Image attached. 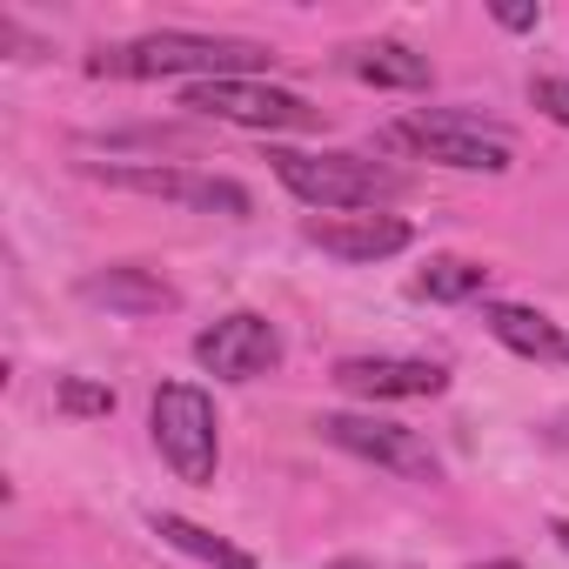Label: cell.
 <instances>
[{"mask_svg": "<svg viewBox=\"0 0 569 569\" xmlns=\"http://www.w3.org/2000/svg\"><path fill=\"white\" fill-rule=\"evenodd\" d=\"M274 54L261 41H228V34H188V28H161L141 34L128 48L94 54V74H128V81H168V74H194V81H248L254 68H268Z\"/></svg>", "mask_w": 569, "mask_h": 569, "instance_id": "6da1fadb", "label": "cell"}, {"mask_svg": "<svg viewBox=\"0 0 569 569\" xmlns=\"http://www.w3.org/2000/svg\"><path fill=\"white\" fill-rule=\"evenodd\" d=\"M274 181L289 188L296 201L322 208V214H382V201H396L409 181L369 154L329 148V154H302V148H274Z\"/></svg>", "mask_w": 569, "mask_h": 569, "instance_id": "7a4b0ae2", "label": "cell"}, {"mask_svg": "<svg viewBox=\"0 0 569 569\" xmlns=\"http://www.w3.org/2000/svg\"><path fill=\"white\" fill-rule=\"evenodd\" d=\"M382 141H389V148H409L416 161L462 168V174H509V168H516V148H509L502 128H482L476 114H449V108L402 114V121H389Z\"/></svg>", "mask_w": 569, "mask_h": 569, "instance_id": "3957f363", "label": "cell"}, {"mask_svg": "<svg viewBox=\"0 0 569 569\" xmlns=\"http://www.w3.org/2000/svg\"><path fill=\"white\" fill-rule=\"evenodd\" d=\"M148 429H154L161 462H168L181 482H214L221 422H214L208 389H194V382H161V389H154V409H148Z\"/></svg>", "mask_w": 569, "mask_h": 569, "instance_id": "277c9868", "label": "cell"}, {"mask_svg": "<svg viewBox=\"0 0 569 569\" xmlns=\"http://www.w3.org/2000/svg\"><path fill=\"white\" fill-rule=\"evenodd\" d=\"M181 108H194V114H208V121L254 128V134H302V128H322V114H316L296 88H268V81H194Z\"/></svg>", "mask_w": 569, "mask_h": 569, "instance_id": "5b68a950", "label": "cell"}, {"mask_svg": "<svg viewBox=\"0 0 569 569\" xmlns=\"http://www.w3.org/2000/svg\"><path fill=\"white\" fill-rule=\"evenodd\" d=\"M88 174H94V181H108V188H128V194H154V201H181V208H201V214H228V221H241V214L254 208V201H248V188H241V181H228V174L154 168V161H134V168L94 161Z\"/></svg>", "mask_w": 569, "mask_h": 569, "instance_id": "8992f818", "label": "cell"}, {"mask_svg": "<svg viewBox=\"0 0 569 569\" xmlns=\"http://www.w3.org/2000/svg\"><path fill=\"white\" fill-rule=\"evenodd\" d=\"M316 429H322L336 449H349V456H362V462H376V469H389V476H409V482H436V476H442L436 449H429L416 429H402V422H382V416H322Z\"/></svg>", "mask_w": 569, "mask_h": 569, "instance_id": "52a82bcc", "label": "cell"}, {"mask_svg": "<svg viewBox=\"0 0 569 569\" xmlns=\"http://www.w3.org/2000/svg\"><path fill=\"white\" fill-rule=\"evenodd\" d=\"M194 362L208 376H221V382H254V376H268L281 362V336H274L268 316L234 309V316H221V322H208L194 336Z\"/></svg>", "mask_w": 569, "mask_h": 569, "instance_id": "ba28073f", "label": "cell"}, {"mask_svg": "<svg viewBox=\"0 0 569 569\" xmlns=\"http://www.w3.org/2000/svg\"><path fill=\"white\" fill-rule=\"evenodd\" d=\"M336 382L369 402H422V396L449 389V369L422 362V356H349V362H336Z\"/></svg>", "mask_w": 569, "mask_h": 569, "instance_id": "9c48e42d", "label": "cell"}, {"mask_svg": "<svg viewBox=\"0 0 569 569\" xmlns=\"http://www.w3.org/2000/svg\"><path fill=\"white\" fill-rule=\"evenodd\" d=\"M302 234L336 261H389V254H402L416 241L402 214H316Z\"/></svg>", "mask_w": 569, "mask_h": 569, "instance_id": "30bf717a", "label": "cell"}, {"mask_svg": "<svg viewBox=\"0 0 569 569\" xmlns=\"http://www.w3.org/2000/svg\"><path fill=\"white\" fill-rule=\"evenodd\" d=\"M482 322H489V336H496L502 349H516V356H536V362H569V329H562V322H549L542 309H522V302H489V309H482Z\"/></svg>", "mask_w": 569, "mask_h": 569, "instance_id": "8fae6325", "label": "cell"}, {"mask_svg": "<svg viewBox=\"0 0 569 569\" xmlns=\"http://www.w3.org/2000/svg\"><path fill=\"white\" fill-rule=\"evenodd\" d=\"M81 302L114 309V316H161V309H174V289L148 268H101L81 281Z\"/></svg>", "mask_w": 569, "mask_h": 569, "instance_id": "7c38bea8", "label": "cell"}, {"mask_svg": "<svg viewBox=\"0 0 569 569\" xmlns=\"http://www.w3.org/2000/svg\"><path fill=\"white\" fill-rule=\"evenodd\" d=\"M148 529H154L168 549H181V556H194V562H208V569H254L248 549H234L228 536H214V529H201V522H188V516H174V509H154Z\"/></svg>", "mask_w": 569, "mask_h": 569, "instance_id": "4fadbf2b", "label": "cell"}, {"mask_svg": "<svg viewBox=\"0 0 569 569\" xmlns=\"http://www.w3.org/2000/svg\"><path fill=\"white\" fill-rule=\"evenodd\" d=\"M349 74L369 88H429V61L402 41H362L349 48Z\"/></svg>", "mask_w": 569, "mask_h": 569, "instance_id": "5bb4252c", "label": "cell"}, {"mask_svg": "<svg viewBox=\"0 0 569 569\" xmlns=\"http://www.w3.org/2000/svg\"><path fill=\"white\" fill-rule=\"evenodd\" d=\"M482 289H489V268L469 261V254H436L416 274V296H429V302H476Z\"/></svg>", "mask_w": 569, "mask_h": 569, "instance_id": "9a60e30c", "label": "cell"}, {"mask_svg": "<svg viewBox=\"0 0 569 569\" xmlns=\"http://www.w3.org/2000/svg\"><path fill=\"white\" fill-rule=\"evenodd\" d=\"M54 402H61L68 416H114V389H101V382H81V376H68V382L54 389Z\"/></svg>", "mask_w": 569, "mask_h": 569, "instance_id": "2e32d148", "label": "cell"}, {"mask_svg": "<svg viewBox=\"0 0 569 569\" xmlns=\"http://www.w3.org/2000/svg\"><path fill=\"white\" fill-rule=\"evenodd\" d=\"M529 101H536L556 128H569V81H562V74H536V81H529Z\"/></svg>", "mask_w": 569, "mask_h": 569, "instance_id": "e0dca14e", "label": "cell"}, {"mask_svg": "<svg viewBox=\"0 0 569 569\" xmlns=\"http://www.w3.org/2000/svg\"><path fill=\"white\" fill-rule=\"evenodd\" d=\"M496 21H502L509 34H529V28H536L542 14H536V8H522V0H496Z\"/></svg>", "mask_w": 569, "mask_h": 569, "instance_id": "ac0fdd59", "label": "cell"}, {"mask_svg": "<svg viewBox=\"0 0 569 569\" xmlns=\"http://www.w3.org/2000/svg\"><path fill=\"white\" fill-rule=\"evenodd\" d=\"M549 536H556V542H562V549H569V522H549Z\"/></svg>", "mask_w": 569, "mask_h": 569, "instance_id": "d6986e66", "label": "cell"}, {"mask_svg": "<svg viewBox=\"0 0 569 569\" xmlns=\"http://www.w3.org/2000/svg\"><path fill=\"white\" fill-rule=\"evenodd\" d=\"M476 569H522V562H509V556H496V562H476Z\"/></svg>", "mask_w": 569, "mask_h": 569, "instance_id": "ffe728a7", "label": "cell"}, {"mask_svg": "<svg viewBox=\"0 0 569 569\" xmlns=\"http://www.w3.org/2000/svg\"><path fill=\"white\" fill-rule=\"evenodd\" d=\"M336 569H369V562H336Z\"/></svg>", "mask_w": 569, "mask_h": 569, "instance_id": "44dd1931", "label": "cell"}]
</instances>
